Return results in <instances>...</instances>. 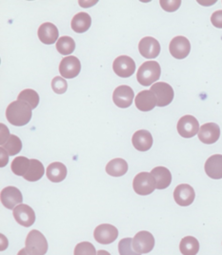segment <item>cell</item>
Listing matches in <instances>:
<instances>
[{"label": "cell", "mask_w": 222, "mask_h": 255, "mask_svg": "<svg viewBox=\"0 0 222 255\" xmlns=\"http://www.w3.org/2000/svg\"><path fill=\"white\" fill-rule=\"evenodd\" d=\"M9 162V154L4 150L1 149V167H4L7 165Z\"/></svg>", "instance_id": "38"}, {"label": "cell", "mask_w": 222, "mask_h": 255, "mask_svg": "<svg viewBox=\"0 0 222 255\" xmlns=\"http://www.w3.org/2000/svg\"><path fill=\"white\" fill-rule=\"evenodd\" d=\"M138 50L140 54L145 58H156L160 53V44L156 38L146 36L140 40L138 44Z\"/></svg>", "instance_id": "14"}, {"label": "cell", "mask_w": 222, "mask_h": 255, "mask_svg": "<svg viewBox=\"0 0 222 255\" xmlns=\"http://www.w3.org/2000/svg\"><path fill=\"white\" fill-rule=\"evenodd\" d=\"M196 197V192L188 184L179 185L174 191V198L177 204L181 207L190 206L194 202Z\"/></svg>", "instance_id": "16"}, {"label": "cell", "mask_w": 222, "mask_h": 255, "mask_svg": "<svg viewBox=\"0 0 222 255\" xmlns=\"http://www.w3.org/2000/svg\"><path fill=\"white\" fill-rule=\"evenodd\" d=\"M128 171L127 162L121 158L111 160L106 166V172L114 177H120Z\"/></svg>", "instance_id": "24"}, {"label": "cell", "mask_w": 222, "mask_h": 255, "mask_svg": "<svg viewBox=\"0 0 222 255\" xmlns=\"http://www.w3.org/2000/svg\"><path fill=\"white\" fill-rule=\"evenodd\" d=\"M199 138L204 144H214L221 136V128L216 123H206L201 126Z\"/></svg>", "instance_id": "17"}, {"label": "cell", "mask_w": 222, "mask_h": 255, "mask_svg": "<svg viewBox=\"0 0 222 255\" xmlns=\"http://www.w3.org/2000/svg\"><path fill=\"white\" fill-rule=\"evenodd\" d=\"M155 247V238L153 234L146 231L139 232L133 238V248L134 250L142 255L149 254Z\"/></svg>", "instance_id": "7"}, {"label": "cell", "mask_w": 222, "mask_h": 255, "mask_svg": "<svg viewBox=\"0 0 222 255\" xmlns=\"http://www.w3.org/2000/svg\"><path fill=\"white\" fill-rule=\"evenodd\" d=\"M113 69L118 76L127 78L135 74L136 63L130 56L121 55L115 59L113 64Z\"/></svg>", "instance_id": "9"}, {"label": "cell", "mask_w": 222, "mask_h": 255, "mask_svg": "<svg viewBox=\"0 0 222 255\" xmlns=\"http://www.w3.org/2000/svg\"><path fill=\"white\" fill-rule=\"evenodd\" d=\"M94 236L96 242L102 245H108L116 241L118 236L117 228L110 224H102L95 228Z\"/></svg>", "instance_id": "8"}, {"label": "cell", "mask_w": 222, "mask_h": 255, "mask_svg": "<svg viewBox=\"0 0 222 255\" xmlns=\"http://www.w3.org/2000/svg\"><path fill=\"white\" fill-rule=\"evenodd\" d=\"M133 188L139 195H149L157 189V182L150 172H140L135 177Z\"/></svg>", "instance_id": "4"}, {"label": "cell", "mask_w": 222, "mask_h": 255, "mask_svg": "<svg viewBox=\"0 0 222 255\" xmlns=\"http://www.w3.org/2000/svg\"><path fill=\"white\" fill-rule=\"evenodd\" d=\"M118 252L120 255H141L133 248V238H124L118 243Z\"/></svg>", "instance_id": "32"}, {"label": "cell", "mask_w": 222, "mask_h": 255, "mask_svg": "<svg viewBox=\"0 0 222 255\" xmlns=\"http://www.w3.org/2000/svg\"><path fill=\"white\" fill-rule=\"evenodd\" d=\"M135 103L139 111L150 112L157 106V97L151 90H145L136 96Z\"/></svg>", "instance_id": "18"}, {"label": "cell", "mask_w": 222, "mask_h": 255, "mask_svg": "<svg viewBox=\"0 0 222 255\" xmlns=\"http://www.w3.org/2000/svg\"><path fill=\"white\" fill-rule=\"evenodd\" d=\"M169 50L173 57L177 59L186 58L190 53V41L184 36H176L170 43Z\"/></svg>", "instance_id": "11"}, {"label": "cell", "mask_w": 222, "mask_h": 255, "mask_svg": "<svg viewBox=\"0 0 222 255\" xmlns=\"http://www.w3.org/2000/svg\"><path fill=\"white\" fill-rule=\"evenodd\" d=\"M96 255H111L108 252H106V251H98L97 252V254Z\"/></svg>", "instance_id": "40"}, {"label": "cell", "mask_w": 222, "mask_h": 255, "mask_svg": "<svg viewBox=\"0 0 222 255\" xmlns=\"http://www.w3.org/2000/svg\"><path fill=\"white\" fill-rule=\"evenodd\" d=\"M46 175L49 180L53 183H59L66 178L67 168L60 162H53L48 166L46 170Z\"/></svg>", "instance_id": "22"}, {"label": "cell", "mask_w": 222, "mask_h": 255, "mask_svg": "<svg viewBox=\"0 0 222 255\" xmlns=\"http://www.w3.org/2000/svg\"><path fill=\"white\" fill-rule=\"evenodd\" d=\"M96 254L94 245L90 242H81L76 245L74 252V255H96Z\"/></svg>", "instance_id": "33"}, {"label": "cell", "mask_w": 222, "mask_h": 255, "mask_svg": "<svg viewBox=\"0 0 222 255\" xmlns=\"http://www.w3.org/2000/svg\"><path fill=\"white\" fill-rule=\"evenodd\" d=\"M17 255H32L28 251H27V249L26 248H24V249H22L21 251H19V253L17 254Z\"/></svg>", "instance_id": "39"}, {"label": "cell", "mask_w": 222, "mask_h": 255, "mask_svg": "<svg viewBox=\"0 0 222 255\" xmlns=\"http://www.w3.org/2000/svg\"><path fill=\"white\" fill-rule=\"evenodd\" d=\"M135 97L134 91L131 87L126 85L119 86L114 92L113 100L115 104L119 108L126 109L131 106Z\"/></svg>", "instance_id": "15"}, {"label": "cell", "mask_w": 222, "mask_h": 255, "mask_svg": "<svg viewBox=\"0 0 222 255\" xmlns=\"http://www.w3.org/2000/svg\"><path fill=\"white\" fill-rule=\"evenodd\" d=\"M205 172L212 179L222 178V155L215 154L209 157L205 163Z\"/></svg>", "instance_id": "19"}, {"label": "cell", "mask_w": 222, "mask_h": 255, "mask_svg": "<svg viewBox=\"0 0 222 255\" xmlns=\"http://www.w3.org/2000/svg\"><path fill=\"white\" fill-rule=\"evenodd\" d=\"M31 160L28 159L24 156L15 157L11 163V170L15 175L24 176L30 168Z\"/></svg>", "instance_id": "28"}, {"label": "cell", "mask_w": 222, "mask_h": 255, "mask_svg": "<svg viewBox=\"0 0 222 255\" xmlns=\"http://www.w3.org/2000/svg\"><path fill=\"white\" fill-rule=\"evenodd\" d=\"M151 91L157 97V106H167L174 99V90L169 84L165 82H157L153 84L151 87Z\"/></svg>", "instance_id": "5"}, {"label": "cell", "mask_w": 222, "mask_h": 255, "mask_svg": "<svg viewBox=\"0 0 222 255\" xmlns=\"http://www.w3.org/2000/svg\"><path fill=\"white\" fill-rule=\"evenodd\" d=\"M52 89L55 94L62 95L67 91L68 85L64 78L60 76H55L52 80Z\"/></svg>", "instance_id": "34"}, {"label": "cell", "mask_w": 222, "mask_h": 255, "mask_svg": "<svg viewBox=\"0 0 222 255\" xmlns=\"http://www.w3.org/2000/svg\"><path fill=\"white\" fill-rule=\"evenodd\" d=\"M17 100L26 102L32 108V110H33L39 104V96L35 91L31 89H26L18 95Z\"/></svg>", "instance_id": "30"}, {"label": "cell", "mask_w": 222, "mask_h": 255, "mask_svg": "<svg viewBox=\"0 0 222 255\" xmlns=\"http://www.w3.org/2000/svg\"><path fill=\"white\" fill-rule=\"evenodd\" d=\"M75 43L74 40L70 36H62L56 42V50L58 53L68 55L71 54L74 51Z\"/></svg>", "instance_id": "31"}, {"label": "cell", "mask_w": 222, "mask_h": 255, "mask_svg": "<svg viewBox=\"0 0 222 255\" xmlns=\"http://www.w3.org/2000/svg\"><path fill=\"white\" fill-rule=\"evenodd\" d=\"M211 22L216 28L222 29V11H215L212 14Z\"/></svg>", "instance_id": "36"}, {"label": "cell", "mask_w": 222, "mask_h": 255, "mask_svg": "<svg viewBox=\"0 0 222 255\" xmlns=\"http://www.w3.org/2000/svg\"><path fill=\"white\" fill-rule=\"evenodd\" d=\"M178 131L184 138H192L199 134L200 123L193 116H184L181 117L178 123Z\"/></svg>", "instance_id": "6"}, {"label": "cell", "mask_w": 222, "mask_h": 255, "mask_svg": "<svg viewBox=\"0 0 222 255\" xmlns=\"http://www.w3.org/2000/svg\"><path fill=\"white\" fill-rule=\"evenodd\" d=\"M22 201L21 191L15 187H7L1 191V203L9 210H13L15 207L22 204Z\"/></svg>", "instance_id": "13"}, {"label": "cell", "mask_w": 222, "mask_h": 255, "mask_svg": "<svg viewBox=\"0 0 222 255\" xmlns=\"http://www.w3.org/2000/svg\"><path fill=\"white\" fill-rule=\"evenodd\" d=\"M157 182V189L164 190L168 188L172 182V174L170 170L165 167H157L151 171Z\"/></svg>", "instance_id": "23"}, {"label": "cell", "mask_w": 222, "mask_h": 255, "mask_svg": "<svg viewBox=\"0 0 222 255\" xmlns=\"http://www.w3.org/2000/svg\"><path fill=\"white\" fill-rule=\"evenodd\" d=\"M81 64L75 56H66L59 64V73L64 78H74L80 73Z\"/></svg>", "instance_id": "10"}, {"label": "cell", "mask_w": 222, "mask_h": 255, "mask_svg": "<svg viewBox=\"0 0 222 255\" xmlns=\"http://www.w3.org/2000/svg\"><path fill=\"white\" fill-rule=\"evenodd\" d=\"M180 250L183 255H197L200 251V243L197 238L186 236L180 241Z\"/></svg>", "instance_id": "26"}, {"label": "cell", "mask_w": 222, "mask_h": 255, "mask_svg": "<svg viewBox=\"0 0 222 255\" xmlns=\"http://www.w3.org/2000/svg\"><path fill=\"white\" fill-rule=\"evenodd\" d=\"M15 221L23 227H31L35 221V213L31 207L25 204H20L12 211Z\"/></svg>", "instance_id": "12"}, {"label": "cell", "mask_w": 222, "mask_h": 255, "mask_svg": "<svg viewBox=\"0 0 222 255\" xmlns=\"http://www.w3.org/2000/svg\"><path fill=\"white\" fill-rule=\"evenodd\" d=\"M92 23L91 16L87 12H78L75 14L71 23L72 29L74 32L82 33L89 30Z\"/></svg>", "instance_id": "25"}, {"label": "cell", "mask_w": 222, "mask_h": 255, "mask_svg": "<svg viewBox=\"0 0 222 255\" xmlns=\"http://www.w3.org/2000/svg\"><path fill=\"white\" fill-rule=\"evenodd\" d=\"M6 117L11 125L24 126L32 119V108L24 101H13L6 110Z\"/></svg>", "instance_id": "1"}, {"label": "cell", "mask_w": 222, "mask_h": 255, "mask_svg": "<svg viewBox=\"0 0 222 255\" xmlns=\"http://www.w3.org/2000/svg\"><path fill=\"white\" fill-rule=\"evenodd\" d=\"M132 142L134 147L139 151H146L153 146V136L146 129H139L133 135Z\"/></svg>", "instance_id": "20"}, {"label": "cell", "mask_w": 222, "mask_h": 255, "mask_svg": "<svg viewBox=\"0 0 222 255\" xmlns=\"http://www.w3.org/2000/svg\"><path fill=\"white\" fill-rule=\"evenodd\" d=\"M38 37L41 42L46 45L53 44L58 38V30L57 28L50 22L43 23L38 29Z\"/></svg>", "instance_id": "21"}, {"label": "cell", "mask_w": 222, "mask_h": 255, "mask_svg": "<svg viewBox=\"0 0 222 255\" xmlns=\"http://www.w3.org/2000/svg\"><path fill=\"white\" fill-rule=\"evenodd\" d=\"M1 149H4L9 156L17 154L22 149L21 140L14 134H11L8 140L1 146Z\"/></svg>", "instance_id": "29"}, {"label": "cell", "mask_w": 222, "mask_h": 255, "mask_svg": "<svg viewBox=\"0 0 222 255\" xmlns=\"http://www.w3.org/2000/svg\"><path fill=\"white\" fill-rule=\"evenodd\" d=\"M44 166L40 161L36 159H31L30 168L27 173L23 176L24 179L30 182H35L39 180L44 175Z\"/></svg>", "instance_id": "27"}, {"label": "cell", "mask_w": 222, "mask_h": 255, "mask_svg": "<svg viewBox=\"0 0 222 255\" xmlns=\"http://www.w3.org/2000/svg\"><path fill=\"white\" fill-rule=\"evenodd\" d=\"M181 1H160L161 7L167 11H177L180 8Z\"/></svg>", "instance_id": "35"}, {"label": "cell", "mask_w": 222, "mask_h": 255, "mask_svg": "<svg viewBox=\"0 0 222 255\" xmlns=\"http://www.w3.org/2000/svg\"><path fill=\"white\" fill-rule=\"evenodd\" d=\"M160 75L161 69L157 61H146L138 69L137 78L139 84L147 87L157 82Z\"/></svg>", "instance_id": "2"}, {"label": "cell", "mask_w": 222, "mask_h": 255, "mask_svg": "<svg viewBox=\"0 0 222 255\" xmlns=\"http://www.w3.org/2000/svg\"><path fill=\"white\" fill-rule=\"evenodd\" d=\"M26 249L32 255H44L48 251V242L40 232L32 230L27 235Z\"/></svg>", "instance_id": "3"}, {"label": "cell", "mask_w": 222, "mask_h": 255, "mask_svg": "<svg viewBox=\"0 0 222 255\" xmlns=\"http://www.w3.org/2000/svg\"><path fill=\"white\" fill-rule=\"evenodd\" d=\"M10 132H9V129L8 128L6 127L4 124H1V146L3 144H5V142L8 140V138L10 137Z\"/></svg>", "instance_id": "37"}]
</instances>
